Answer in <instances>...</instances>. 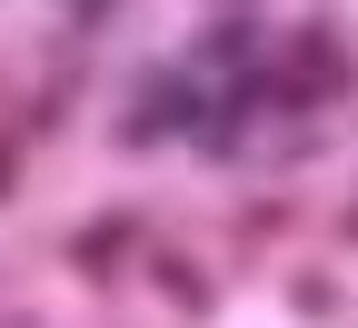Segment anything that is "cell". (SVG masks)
I'll return each instance as SVG.
<instances>
[{
    "label": "cell",
    "mask_w": 358,
    "mask_h": 328,
    "mask_svg": "<svg viewBox=\"0 0 358 328\" xmlns=\"http://www.w3.org/2000/svg\"><path fill=\"white\" fill-rule=\"evenodd\" d=\"M150 278L179 299V318H209V278H199L189 259H179V249H159V239H150Z\"/></svg>",
    "instance_id": "obj_3"
},
{
    "label": "cell",
    "mask_w": 358,
    "mask_h": 328,
    "mask_svg": "<svg viewBox=\"0 0 358 328\" xmlns=\"http://www.w3.org/2000/svg\"><path fill=\"white\" fill-rule=\"evenodd\" d=\"M209 90H189V70H140V110L120 120V150H150L159 129H199Z\"/></svg>",
    "instance_id": "obj_1"
},
{
    "label": "cell",
    "mask_w": 358,
    "mask_h": 328,
    "mask_svg": "<svg viewBox=\"0 0 358 328\" xmlns=\"http://www.w3.org/2000/svg\"><path fill=\"white\" fill-rule=\"evenodd\" d=\"M249 50H259V20H249V10H229V20L199 30V60H249Z\"/></svg>",
    "instance_id": "obj_4"
},
{
    "label": "cell",
    "mask_w": 358,
    "mask_h": 328,
    "mask_svg": "<svg viewBox=\"0 0 358 328\" xmlns=\"http://www.w3.org/2000/svg\"><path fill=\"white\" fill-rule=\"evenodd\" d=\"M338 229H348V239H358V199H348V219H338Z\"/></svg>",
    "instance_id": "obj_8"
},
{
    "label": "cell",
    "mask_w": 358,
    "mask_h": 328,
    "mask_svg": "<svg viewBox=\"0 0 358 328\" xmlns=\"http://www.w3.org/2000/svg\"><path fill=\"white\" fill-rule=\"evenodd\" d=\"M289 308H299V318H329V308H338V278H289Z\"/></svg>",
    "instance_id": "obj_5"
},
{
    "label": "cell",
    "mask_w": 358,
    "mask_h": 328,
    "mask_svg": "<svg viewBox=\"0 0 358 328\" xmlns=\"http://www.w3.org/2000/svg\"><path fill=\"white\" fill-rule=\"evenodd\" d=\"M10 190H20V150L0 139V199H10Z\"/></svg>",
    "instance_id": "obj_7"
},
{
    "label": "cell",
    "mask_w": 358,
    "mask_h": 328,
    "mask_svg": "<svg viewBox=\"0 0 358 328\" xmlns=\"http://www.w3.org/2000/svg\"><path fill=\"white\" fill-rule=\"evenodd\" d=\"M140 239H150V229L129 219V209H100L90 229H70V269H80V278H110V269L140 249Z\"/></svg>",
    "instance_id": "obj_2"
},
{
    "label": "cell",
    "mask_w": 358,
    "mask_h": 328,
    "mask_svg": "<svg viewBox=\"0 0 358 328\" xmlns=\"http://www.w3.org/2000/svg\"><path fill=\"white\" fill-rule=\"evenodd\" d=\"M199 150H209V159H229V150H239V120H219V110H209V120H199Z\"/></svg>",
    "instance_id": "obj_6"
}]
</instances>
